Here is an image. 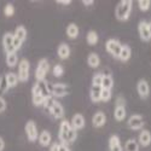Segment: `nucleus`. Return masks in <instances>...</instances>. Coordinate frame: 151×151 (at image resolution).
Segmentation results:
<instances>
[{
  "mask_svg": "<svg viewBox=\"0 0 151 151\" xmlns=\"http://www.w3.org/2000/svg\"><path fill=\"white\" fill-rule=\"evenodd\" d=\"M58 138L60 140V144H70L74 143L78 138V132L75 131L68 120H63L59 124V131H58Z\"/></svg>",
  "mask_w": 151,
  "mask_h": 151,
  "instance_id": "nucleus-1",
  "label": "nucleus"
},
{
  "mask_svg": "<svg viewBox=\"0 0 151 151\" xmlns=\"http://www.w3.org/2000/svg\"><path fill=\"white\" fill-rule=\"evenodd\" d=\"M132 9H133V1L132 0H122L116 5L115 9V16L119 21L124 22L127 21L132 14Z\"/></svg>",
  "mask_w": 151,
  "mask_h": 151,
  "instance_id": "nucleus-2",
  "label": "nucleus"
},
{
  "mask_svg": "<svg viewBox=\"0 0 151 151\" xmlns=\"http://www.w3.org/2000/svg\"><path fill=\"white\" fill-rule=\"evenodd\" d=\"M29 71H30V63L28 59L23 58L19 60V64H18V73H17V76H18V81L21 82H26L29 79Z\"/></svg>",
  "mask_w": 151,
  "mask_h": 151,
  "instance_id": "nucleus-3",
  "label": "nucleus"
},
{
  "mask_svg": "<svg viewBox=\"0 0 151 151\" xmlns=\"http://www.w3.org/2000/svg\"><path fill=\"white\" fill-rule=\"evenodd\" d=\"M50 70V63L46 58H42L39 60L37 63V67H36V70H35V79L36 81H44L46 75Z\"/></svg>",
  "mask_w": 151,
  "mask_h": 151,
  "instance_id": "nucleus-4",
  "label": "nucleus"
},
{
  "mask_svg": "<svg viewBox=\"0 0 151 151\" xmlns=\"http://www.w3.org/2000/svg\"><path fill=\"white\" fill-rule=\"evenodd\" d=\"M105 48H106V51H108L110 55H112L115 58L119 59L121 48H122V44H121L117 39H109V40H106V42H105Z\"/></svg>",
  "mask_w": 151,
  "mask_h": 151,
  "instance_id": "nucleus-5",
  "label": "nucleus"
},
{
  "mask_svg": "<svg viewBox=\"0 0 151 151\" xmlns=\"http://www.w3.org/2000/svg\"><path fill=\"white\" fill-rule=\"evenodd\" d=\"M50 91H51V96L58 97V98L65 97L70 92L68 85H65V83H53V85H50Z\"/></svg>",
  "mask_w": 151,
  "mask_h": 151,
  "instance_id": "nucleus-6",
  "label": "nucleus"
},
{
  "mask_svg": "<svg viewBox=\"0 0 151 151\" xmlns=\"http://www.w3.org/2000/svg\"><path fill=\"white\" fill-rule=\"evenodd\" d=\"M24 131H26V134H27V138L28 140L34 143L35 140H37V137H39V132H37V127L33 120H29L27 121L26 123V127H24Z\"/></svg>",
  "mask_w": 151,
  "mask_h": 151,
  "instance_id": "nucleus-7",
  "label": "nucleus"
},
{
  "mask_svg": "<svg viewBox=\"0 0 151 151\" xmlns=\"http://www.w3.org/2000/svg\"><path fill=\"white\" fill-rule=\"evenodd\" d=\"M128 127L132 129V131H139V129H143V127L145 126V120L142 115L139 114H134L129 117L128 122Z\"/></svg>",
  "mask_w": 151,
  "mask_h": 151,
  "instance_id": "nucleus-8",
  "label": "nucleus"
},
{
  "mask_svg": "<svg viewBox=\"0 0 151 151\" xmlns=\"http://www.w3.org/2000/svg\"><path fill=\"white\" fill-rule=\"evenodd\" d=\"M137 92H138V94H139V97L142 99H145V98L149 97L150 86H149V82L145 79H140L137 82Z\"/></svg>",
  "mask_w": 151,
  "mask_h": 151,
  "instance_id": "nucleus-9",
  "label": "nucleus"
},
{
  "mask_svg": "<svg viewBox=\"0 0 151 151\" xmlns=\"http://www.w3.org/2000/svg\"><path fill=\"white\" fill-rule=\"evenodd\" d=\"M3 46L6 55L7 53H16L14 50V34L12 33H5L3 36Z\"/></svg>",
  "mask_w": 151,
  "mask_h": 151,
  "instance_id": "nucleus-10",
  "label": "nucleus"
},
{
  "mask_svg": "<svg viewBox=\"0 0 151 151\" xmlns=\"http://www.w3.org/2000/svg\"><path fill=\"white\" fill-rule=\"evenodd\" d=\"M48 111L51 112V115L55 119H62L63 116H64V108H63V105L59 102H57L56 99H55L53 104L51 105V108L48 109Z\"/></svg>",
  "mask_w": 151,
  "mask_h": 151,
  "instance_id": "nucleus-11",
  "label": "nucleus"
},
{
  "mask_svg": "<svg viewBox=\"0 0 151 151\" xmlns=\"http://www.w3.org/2000/svg\"><path fill=\"white\" fill-rule=\"evenodd\" d=\"M138 33H139V37L143 41H149L151 40V35L147 29V22L146 21H140L138 24Z\"/></svg>",
  "mask_w": 151,
  "mask_h": 151,
  "instance_id": "nucleus-12",
  "label": "nucleus"
},
{
  "mask_svg": "<svg viewBox=\"0 0 151 151\" xmlns=\"http://www.w3.org/2000/svg\"><path fill=\"white\" fill-rule=\"evenodd\" d=\"M70 124H71V127L78 132V131H80V129H82V128L85 127L86 120H85L83 115H81V114H75V115L73 116V119H71Z\"/></svg>",
  "mask_w": 151,
  "mask_h": 151,
  "instance_id": "nucleus-13",
  "label": "nucleus"
},
{
  "mask_svg": "<svg viewBox=\"0 0 151 151\" xmlns=\"http://www.w3.org/2000/svg\"><path fill=\"white\" fill-rule=\"evenodd\" d=\"M92 123L96 128H100L106 123V115L103 111H97L92 117Z\"/></svg>",
  "mask_w": 151,
  "mask_h": 151,
  "instance_id": "nucleus-14",
  "label": "nucleus"
},
{
  "mask_svg": "<svg viewBox=\"0 0 151 151\" xmlns=\"http://www.w3.org/2000/svg\"><path fill=\"white\" fill-rule=\"evenodd\" d=\"M109 151H123L120 138L115 134L109 138Z\"/></svg>",
  "mask_w": 151,
  "mask_h": 151,
  "instance_id": "nucleus-15",
  "label": "nucleus"
},
{
  "mask_svg": "<svg viewBox=\"0 0 151 151\" xmlns=\"http://www.w3.org/2000/svg\"><path fill=\"white\" fill-rule=\"evenodd\" d=\"M37 139H39V144L41 145V146H44V147H46V146H50L51 145V142H52V135H51V133H50L48 131H42L40 134H39V137H37Z\"/></svg>",
  "mask_w": 151,
  "mask_h": 151,
  "instance_id": "nucleus-16",
  "label": "nucleus"
},
{
  "mask_svg": "<svg viewBox=\"0 0 151 151\" xmlns=\"http://www.w3.org/2000/svg\"><path fill=\"white\" fill-rule=\"evenodd\" d=\"M142 146L146 147L151 144V132L149 129H142L139 133V143Z\"/></svg>",
  "mask_w": 151,
  "mask_h": 151,
  "instance_id": "nucleus-17",
  "label": "nucleus"
},
{
  "mask_svg": "<svg viewBox=\"0 0 151 151\" xmlns=\"http://www.w3.org/2000/svg\"><path fill=\"white\" fill-rule=\"evenodd\" d=\"M57 53H58V57L60 59H68L69 56H70V47H69V45L65 44V42H62L58 46Z\"/></svg>",
  "mask_w": 151,
  "mask_h": 151,
  "instance_id": "nucleus-18",
  "label": "nucleus"
},
{
  "mask_svg": "<svg viewBox=\"0 0 151 151\" xmlns=\"http://www.w3.org/2000/svg\"><path fill=\"white\" fill-rule=\"evenodd\" d=\"M132 57V48L128 46V45H122V48H121V52H120V56H119V59L121 62H128Z\"/></svg>",
  "mask_w": 151,
  "mask_h": 151,
  "instance_id": "nucleus-19",
  "label": "nucleus"
},
{
  "mask_svg": "<svg viewBox=\"0 0 151 151\" xmlns=\"http://www.w3.org/2000/svg\"><path fill=\"white\" fill-rule=\"evenodd\" d=\"M65 33H67L68 37H70V39H76V37L79 36L80 29H79V27H78V24H75V23H70V24H68Z\"/></svg>",
  "mask_w": 151,
  "mask_h": 151,
  "instance_id": "nucleus-20",
  "label": "nucleus"
},
{
  "mask_svg": "<svg viewBox=\"0 0 151 151\" xmlns=\"http://www.w3.org/2000/svg\"><path fill=\"white\" fill-rule=\"evenodd\" d=\"M87 64H88V67L91 68H98L99 64H100V58L98 56V53L96 52H92L88 55V57H87Z\"/></svg>",
  "mask_w": 151,
  "mask_h": 151,
  "instance_id": "nucleus-21",
  "label": "nucleus"
},
{
  "mask_svg": "<svg viewBox=\"0 0 151 151\" xmlns=\"http://www.w3.org/2000/svg\"><path fill=\"white\" fill-rule=\"evenodd\" d=\"M127 111H126V106H115L114 109V117L117 122H121L126 119Z\"/></svg>",
  "mask_w": 151,
  "mask_h": 151,
  "instance_id": "nucleus-22",
  "label": "nucleus"
},
{
  "mask_svg": "<svg viewBox=\"0 0 151 151\" xmlns=\"http://www.w3.org/2000/svg\"><path fill=\"white\" fill-rule=\"evenodd\" d=\"M100 93H102V87L98 86H92L91 91H90V98L93 103L100 102Z\"/></svg>",
  "mask_w": 151,
  "mask_h": 151,
  "instance_id": "nucleus-23",
  "label": "nucleus"
},
{
  "mask_svg": "<svg viewBox=\"0 0 151 151\" xmlns=\"http://www.w3.org/2000/svg\"><path fill=\"white\" fill-rule=\"evenodd\" d=\"M86 41H87V44L91 45V46L97 45L98 41H99L98 33L96 30H90L88 33H87V35H86Z\"/></svg>",
  "mask_w": 151,
  "mask_h": 151,
  "instance_id": "nucleus-24",
  "label": "nucleus"
},
{
  "mask_svg": "<svg viewBox=\"0 0 151 151\" xmlns=\"http://www.w3.org/2000/svg\"><path fill=\"white\" fill-rule=\"evenodd\" d=\"M5 79H6L9 88H10V87H16L17 83H18V76H17V74H15V73H7V74H5Z\"/></svg>",
  "mask_w": 151,
  "mask_h": 151,
  "instance_id": "nucleus-25",
  "label": "nucleus"
},
{
  "mask_svg": "<svg viewBox=\"0 0 151 151\" xmlns=\"http://www.w3.org/2000/svg\"><path fill=\"white\" fill-rule=\"evenodd\" d=\"M123 151H139V144L135 139H128L124 143Z\"/></svg>",
  "mask_w": 151,
  "mask_h": 151,
  "instance_id": "nucleus-26",
  "label": "nucleus"
},
{
  "mask_svg": "<svg viewBox=\"0 0 151 151\" xmlns=\"http://www.w3.org/2000/svg\"><path fill=\"white\" fill-rule=\"evenodd\" d=\"M14 36L16 37V39H18V40H21L23 42L24 40H26V37H27V29L24 28L23 26H18L16 28L15 33H14Z\"/></svg>",
  "mask_w": 151,
  "mask_h": 151,
  "instance_id": "nucleus-27",
  "label": "nucleus"
},
{
  "mask_svg": "<svg viewBox=\"0 0 151 151\" xmlns=\"http://www.w3.org/2000/svg\"><path fill=\"white\" fill-rule=\"evenodd\" d=\"M112 87H114V79H112V76L111 75H104L103 82H102V88L111 91Z\"/></svg>",
  "mask_w": 151,
  "mask_h": 151,
  "instance_id": "nucleus-28",
  "label": "nucleus"
},
{
  "mask_svg": "<svg viewBox=\"0 0 151 151\" xmlns=\"http://www.w3.org/2000/svg\"><path fill=\"white\" fill-rule=\"evenodd\" d=\"M17 63H18V57L16 53H7L6 55V64L7 67L10 68H14L17 65Z\"/></svg>",
  "mask_w": 151,
  "mask_h": 151,
  "instance_id": "nucleus-29",
  "label": "nucleus"
},
{
  "mask_svg": "<svg viewBox=\"0 0 151 151\" xmlns=\"http://www.w3.org/2000/svg\"><path fill=\"white\" fill-rule=\"evenodd\" d=\"M103 78H104V74H103V73H97V74H94L93 78H92V86L102 87Z\"/></svg>",
  "mask_w": 151,
  "mask_h": 151,
  "instance_id": "nucleus-30",
  "label": "nucleus"
},
{
  "mask_svg": "<svg viewBox=\"0 0 151 151\" xmlns=\"http://www.w3.org/2000/svg\"><path fill=\"white\" fill-rule=\"evenodd\" d=\"M7 90H9V86H7V82L5 79V75H1V76H0V97H1Z\"/></svg>",
  "mask_w": 151,
  "mask_h": 151,
  "instance_id": "nucleus-31",
  "label": "nucleus"
},
{
  "mask_svg": "<svg viewBox=\"0 0 151 151\" xmlns=\"http://www.w3.org/2000/svg\"><path fill=\"white\" fill-rule=\"evenodd\" d=\"M112 97V92L110 90H103L102 88V93H100V102H109Z\"/></svg>",
  "mask_w": 151,
  "mask_h": 151,
  "instance_id": "nucleus-32",
  "label": "nucleus"
},
{
  "mask_svg": "<svg viewBox=\"0 0 151 151\" xmlns=\"http://www.w3.org/2000/svg\"><path fill=\"white\" fill-rule=\"evenodd\" d=\"M138 6H139L140 11L146 12L150 9V6H151V1H150V0H140V1H138Z\"/></svg>",
  "mask_w": 151,
  "mask_h": 151,
  "instance_id": "nucleus-33",
  "label": "nucleus"
},
{
  "mask_svg": "<svg viewBox=\"0 0 151 151\" xmlns=\"http://www.w3.org/2000/svg\"><path fill=\"white\" fill-rule=\"evenodd\" d=\"M45 97L44 96H41V94H39V96H33V104L35 105V106H41L42 104H44V102H45Z\"/></svg>",
  "mask_w": 151,
  "mask_h": 151,
  "instance_id": "nucleus-34",
  "label": "nucleus"
},
{
  "mask_svg": "<svg viewBox=\"0 0 151 151\" xmlns=\"http://www.w3.org/2000/svg\"><path fill=\"white\" fill-rule=\"evenodd\" d=\"M15 14V7L12 4H6L5 7H4V15L6 17H11V16H14Z\"/></svg>",
  "mask_w": 151,
  "mask_h": 151,
  "instance_id": "nucleus-35",
  "label": "nucleus"
},
{
  "mask_svg": "<svg viewBox=\"0 0 151 151\" xmlns=\"http://www.w3.org/2000/svg\"><path fill=\"white\" fill-rule=\"evenodd\" d=\"M52 73H53V75L56 78H60L62 75L64 74V68H63L60 64H56L52 69Z\"/></svg>",
  "mask_w": 151,
  "mask_h": 151,
  "instance_id": "nucleus-36",
  "label": "nucleus"
},
{
  "mask_svg": "<svg viewBox=\"0 0 151 151\" xmlns=\"http://www.w3.org/2000/svg\"><path fill=\"white\" fill-rule=\"evenodd\" d=\"M124 105H126V99L122 96L117 97V99H116V106H124Z\"/></svg>",
  "mask_w": 151,
  "mask_h": 151,
  "instance_id": "nucleus-37",
  "label": "nucleus"
},
{
  "mask_svg": "<svg viewBox=\"0 0 151 151\" xmlns=\"http://www.w3.org/2000/svg\"><path fill=\"white\" fill-rule=\"evenodd\" d=\"M5 110H6V100L3 97H0V112H4Z\"/></svg>",
  "mask_w": 151,
  "mask_h": 151,
  "instance_id": "nucleus-38",
  "label": "nucleus"
},
{
  "mask_svg": "<svg viewBox=\"0 0 151 151\" xmlns=\"http://www.w3.org/2000/svg\"><path fill=\"white\" fill-rule=\"evenodd\" d=\"M50 151H59V144L58 143H52L50 145Z\"/></svg>",
  "mask_w": 151,
  "mask_h": 151,
  "instance_id": "nucleus-39",
  "label": "nucleus"
},
{
  "mask_svg": "<svg viewBox=\"0 0 151 151\" xmlns=\"http://www.w3.org/2000/svg\"><path fill=\"white\" fill-rule=\"evenodd\" d=\"M57 4H59V5H64V6H68V5H70V4H71V1H70V0H58Z\"/></svg>",
  "mask_w": 151,
  "mask_h": 151,
  "instance_id": "nucleus-40",
  "label": "nucleus"
},
{
  "mask_svg": "<svg viewBox=\"0 0 151 151\" xmlns=\"http://www.w3.org/2000/svg\"><path fill=\"white\" fill-rule=\"evenodd\" d=\"M59 151H71V150L65 144H59Z\"/></svg>",
  "mask_w": 151,
  "mask_h": 151,
  "instance_id": "nucleus-41",
  "label": "nucleus"
},
{
  "mask_svg": "<svg viewBox=\"0 0 151 151\" xmlns=\"http://www.w3.org/2000/svg\"><path fill=\"white\" fill-rule=\"evenodd\" d=\"M82 4H83L85 6H92V5L94 4V1H93V0H83Z\"/></svg>",
  "mask_w": 151,
  "mask_h": 151,
  "instance_id": "nucleus-42",
  "label": "nucleus"
},
{
  "mask_svg": "<svg viewBox=\"0 0 151 151\" xmlns=\"http://www.w3.org/2000/svg\"><path fill=\"white\" fill-rule=\"evenodd\" d=\"M5 149V142H4V139L1 137H0V151H3Z\"/></svg>",
  "mask_w": 151,
  "mask_h": 151,
  "instance_id": "nucleus-43",
  "label": "nucleus"
},
{
  "mask_svg": "<svg viewBox=\"0 0 151 151\" xmlns=\"http://www.w3.org/2000/svg\"><path fill=\"white\" fill-rule=\"evenodd\" d=\"M147 29H149V33H150V35H151V22L147 23Z\"/></svg>",
  "mask_w": 151,
  "mask_h": 151,
  "instance_id": "nucleus-44",
  "label": "nucleus"
}]
</instances>
